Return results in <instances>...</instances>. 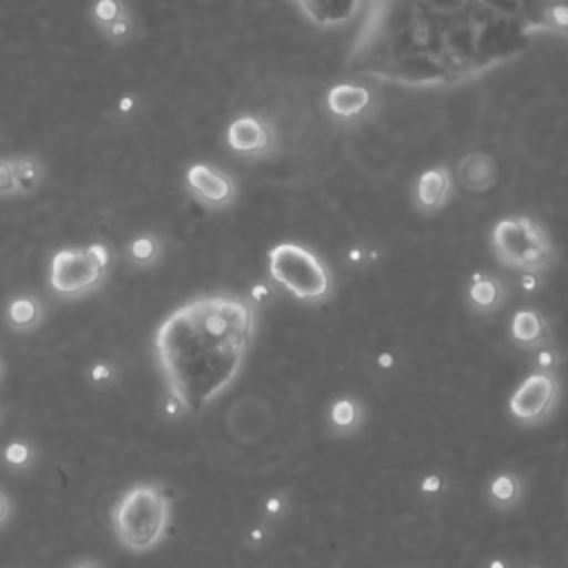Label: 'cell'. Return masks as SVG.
<instances>
[{
	"mask_svg": "<svg viewBox=\"0 0 568 568\" xmlns=\"http://www.w3.org/2000/svg\"><path fill=\"white\" fill-rule=\"evenodd\" d=\"M171 521V499L158 484H135L124 490L111 508V528L118 541L133 550L155 548Z\"/></svg>",
	"mask_w": 568,
	"mask_h": 568,
	"instance_id": "3957f363",
	"label": "cell"
},
{
	"mask_svg": "<svg viewBox=\"0 0 568 568\" xmlns=\"http://www.w3.org/2000/svg\"><path fill=\"white\" fill-rule=\"evenodd\" d=\"M501 291L499 286L495 284V280H481L477 275V280H473V286H470V302L473 306H477L479 311H488L497 304Z\"/></svg>",
	"mask_w": 568,
	"mask_h": 568,
	"instance_id": "d6986e66",
	"label": "cell"
},
{
	"mask_svg": "<svg viewBox=\"0 0 568 568\" xmlns=\"http://www.w3.org/2000/svg\"><path fill=\"white\" fill-rule=\"evenodd\" d=\"M510 335L519 346H526V348L539 346L544 342V335H546V326H544L541 315L535 313V311H528V308L517 311L513 322H510Z\"/></svg>",
	"mask_w": 568,
	"mask_h": 568,
	"instance_id": "4fadbf2b",
	"label": "cell"
},
{
	"mask_svg": "<svg viewBox=\"0 0 568 568\" xmlns=\"http://www.w3.org/2000/svg\"><path fill=\"white\" fill-rule=\"evenodd\" d=\"M488 501L497 508V510H510L515 508L521 497H524V481L517 473L513 470H501L497 475L490 477L488 481Z\"/></svg>",
	"mask_w": 568,
	"mask_h": 568,
	"instance_id": "8fae6325",
	"label": "cell"
},
{
	"mask_svg": "<svg viewBox=\"0 0 568 568\" xmlns=\"http://www.w3.org/2000/svg\"><path fill=\"white\" fill-rule=\"evenodd\" d=\"M124 255H126V260L133 266L149 268V266L160 262V257H162V242L153 233H140V235L129 240V244L124 248Z\"/></svg>",
	"mask_w": 568,
	"mask_h": 568,
	"instance_id": "5bb4252c",
	"label": "cell"
},
{
	"mask_svg": "<svg viewBox=\"0 0 568 568\" xmlns=\"http://www.w3.org/2000/svg\"><path fill=\"white\" fill-rule=\"evenodd\" d=\"M44 317V308L42 302L36 295H16L7 308H4V322L11 331L24 333V331H33L40 326Z\"/></svg>",
	"mask_w": 568,
	"mask_h": 568,
	"instance_id": "30bf717a",
	"label": "cell"
},
{
	"mask_svg": "<svg viewBox=\"0 0 568 568\" xmlns=\"http://www.w3.org/2000/svg\"><path fill=\"white\" fill-rule=\"evenodd\" d=\"M493 246L501 262L532 275L552 260V246L544 229L528 217L501 220L493 231Z\"/></svg>",
	"mask_w": 568,
	"mask_h": 568,
	"instance_id": "8992f818",
	"label": "cell"
},
{
	"mask_svg": "<svg viewBox=\"0 0 568 568\" xmlns=\"http://www.w3.org/2000/svg\"><path fill=\"white\" fill-rule=\"evenodd\" d=\"M535 362H537L539 371L552 373L557 368V364H559V355L555 351H550V348H539L537 355H535Z\"/></svg>",
	"mask_w": 568,
	"mask_h": 568,
	"instance_id": "cb8c5ba5",
	"label": "cell"
},
{
	"mask_svg": "<svg viewBox=\"0 0 568 568\" xmlns=\"http://www.w3.org/2000/svg\"><path fill=\"white\" fill-rule=\"evenodd\" d=\"M69 568H102V566L95 559H80V561L71 564Z\"/></svg>",
	"mask_w": 568,
	"mask_h": 568,
	"instance_id": "f546056e",
	"label": "cell"
},
{
	"mask_svg": "<svg viewBox=\"0 0 568 568\" xmlns=\"http://www.w3.org/2000/svg\"><path fill=\"white\" fill-rule=\"evenodd\" d=\"M0 375H2V364H0Z\"/></svg>",
	"mask_w": 568,
	"mask_h": 568,
	"instance_id": "e575fe53",
	"label": "cell"
},
{
	"mask_svg": "<svg viewBox=\"0 0 568 568\" xmlns=\"http://www.w3.org/2000/svg\"><path fill=\"white\" fill-rule=\"evenodd\" d=\"M126 11L129 7L124 0H93L89 9V18L98 31H104L111 22H115Z\"/></svg>",
	"mask_w": 568,
	"mask_h": 568,
	"instance_id": "ac0fdd59",
	"label": "cell"
},
{
	"mask_svg": "<svg viewBox=\"0 0 568 568\" xmlns=\"http://www.w3.org/2000/svg\"><path fill=\"white\" fill-rule=\"evenodd\" d=\"M486 568H510V561L504 559V557H493V559L486 564Z\"/></svg>",
	"mask_w": 568,
	"mask_h": 568,
	"instance_id": "f1b7e54d",
	"label": "cell"
},
{
	"mask_svg": "<svg viewBox=\"0 0 568 568\" xmlns=\"http://www.w3.org/2000/svg\"><path fill=\"white\" fill-rule=\"evenodd\" d=\"M559 399V379L555 373L535 371L530 373L510 395L508 413L524 426L544 424Z\"/></svg>",
	"mask_w": 568,
	"mask_h": 568,
	"instance_id": "52a82bcc",
	"label": "cell"
},
{
	"mask_svg": "<svg viewBox=\"0 0 568 568\" xmlns=\"http://www.w3.org/2000/svg\"><path fill=\"white\" fill-rule=\"evenodd\" d=\"M268 273L291 295L315 302L328 295L331 275L326 264L308 248L282 242L268 251Z\"/></svg>",
	"mask_w": 568,
	"mask_h": 568,
	"instance_id": "5b68a950",
	"label": "cell"
},
{
	"mask_svg": "<svg viewBox=\"0 0 568 568\" xmlns=\"http://www.w3.org/2000/svg\"><path fill=\"white\" fill-rule=\"evenodd\" d=\"M442 488H444V479H442V475H437V473L424 475L422 481H419V493H422V495H428V497L442 493Z\"/></svg>",
	"mask_w": 568,
	"mask_h": 568,
	"instance_id": "d4e9b609",
	"label": "cell"
},
{
	"mask_svg": "<svg viewBox=\"0 0 568 568\" xmlns=\"http://www.w3.org/2000/svg\"><path fill=\"white\" fill-rule=\"evenodd\" d=\"M339 102H342V106H337L335 113L351 115V113H357L368 102V93L364 89H359V87L342 84V87L331 91V106H335Z\"/></svg>",
	"mask_w": 568,
	"mask_h": 568,
	"instance_id": "e0dca14e",
	"label": "cell"
},
{
	"mask_svg": "<svg viewBox=\"0 0 568 568\" xmlns=\"http://www.w3.org/2000/svg\"><path fill=\"white\" fill-rule=\"evenodd\" d=\"M133 31H135V22H133L131 11H126V13L120 16L115 22H111V24L102 31V36H104L111 44H124V42L131 40Z\"/></svg>",
	"mask_w": 568,
	"mask_h": 568,
	"instance_id": "ffe728a7",
	"label": "cell"
},
{
	"mask_svg": "<svg viewBox=\"0 0 568 568\" xmlns=\"http://www.w3.org/2000/svg\"><path fill=\"white\" fill-rule=\"evenodd\" d=\"M13 169H16V182H18V193L20 195L33 193L42 184L44 166L38 158H33V155L13 158Z\"/></svg>",
	"mask_w": 568,
	"mask_h": 568,
	"instance_id": "2e32d148",
	"label": "cell"
},
{
	"mask_svg": "<svg viewBox=\"0 0 568 568\" xmlns=\"http://www.w3.org/2000/svg\"><path fill=\"white\" fill-rule=\"evenodd\" d=\"M271 142V133L266 124L255 115H240L226 129V144L231 151L242 155L262 153Z\"/></svg>",
	"mask_w": 568,
	"mask_h": 568,
	"instance_id": "9c48e42d",
	"label": "cell"
},
{
	"mask_svg": "<svg viewBox=\"0 0 568 568\" xmlns=\"http://www.w3.org/2000/svg\"><path fill=\"white\" fill-rule=\"evenodd\" d=\"M186 189L191 191V195L211 209H220L233 202L235 197V182L220 169L211 166V164H191L186 169L184 175Z\"/></svg>",
	"mask_w": 568,
	"mask_h": 568,
	"instance_id": "ba28073f",
	"label": "cell"
},
{
	"mask_svg": "<svg viewBox=\"0 0 568 568\" xmlns=\"http://www.w3.org/2000/svg\"><path fill=\"white\" fill-rule=\"evenodd\" d=\"M268 295H271V291H268V288H266V286H255V288H253V297H255V300H257V302H262V300H266V297H268Z\"/></svg>",
	"mask_w": 568,
	"mask_h": 568,
	"instance_id": "4dcf8cb0",
	"label": "cell"
},
{
	"mask_svg": "<svg viewBox=\"0 0 568 568\" xmlns=\"http://www.w3.org/2000/svg\"><path fill=\"white\" fill-rule=\"evenodd\" d=\"M448 193V175L444 169H428L417 182V197L426 206H437Z\"/></svg>",
	"mask_w": 568,
	"mask_h": 568,
	"instance_id": "9a60e30c",
	"label": "cell"
},
{
	"mask_svg": "<svg viewBox=\"0 0 568 568\" xmlns=\"http://www.w3.org/2000/svg\"><path fill=\"white\" fill-rule=\"evenodd\" d=\"M364 424V408L355 397H339L328 408V428L335 435H353Z\"/></svg>",
	"mask_w": 568,
	"mask_h": 568,
	"instance_id": "7c38bea8",
	"label": "cell"
},
{
	"mask_svg": "<svg viewBox=\"0 0 568 568\" xmlns=\"http://www.w3.org/2000/svg\"><path fill=\"white\" fill-rule=\"evenodd\" d=\"M266 537H268V530H266V526H264V524L253 526V528L248 530V535H246V539H248V544H251V546H260Z\"/></svg>",
	"mask_w": 568,
	"mask_h": 568,
	"instance_id": "484cf974",
	"label": "cell"
},
{
	"mask_svg": "<svg viewBox=\"0 0 568 568\" xmlns=\"http://www.w3.org/2000/svg\"><path fill=\"white\" fill-rule=\"evenodd\" d=\"M9 513H11V504H9V497L0 490V526L9 519Z\"/></svg>",
	"mask_w": 568,
	"mask_h": 568,
	"instance_id": "4316f807",
	"label": "cell"
},
{
	"mask_svg": "<svg viewBox=\"0 0 568 568\" xmlns=\"http://www.w3.org/2000/svg\"><path fill=\"white\" fill-rule=\"evenodd\" d=\"M535 33L568 36V0H377L359 47L384 75L457 82Z\"/></svg>",
	"mask_w": 568,
	"mask_h": 568,
	"instance_id": "6da1fadb",
	"label": "cell"
},
{
	"mask_svg": "<svg viewBox=\"0 0 568 568\" xmlns=\"http://www.w3.org/2000/svg\"><path fill=\"white\" fill-rule=\"evenodd\" d=\"M521 286H526V288H535V275H532V273L524 275V280H521Z\"/></svg>",
	"mask_w": 568,
	"mask_h": 568,
	"instance_id": "d6a6232c",
	"label": "cell"
},
{
	"mask_svg": "<svg viewBox=\"0 0 568 568\" xmlns=\"http://www.w3.org/2000/svg\"><path fill=\"white\" fill-rule=\"evenodd\" d=\"M526 568H539V566H526Z\"/></svg>",
	"mask_w": 568,
	"mask_h": 568,
	"instance_id": "836d02e7",
	"label": "cell"
},
{
	"mask_svg": "<svg viewBox=\"0 0 568 568\" xmlns=\"http://www.w3.org/2000/svg\"><path fill=\"white\" fill-rule=\"evenodd\" d=\"M286 506H288L286 497H284L282 493H273V495H268V497L264 499V504H262V515H264V519H268V521L280 519V517L286 513Z\"/></svg>",
	"mask_w": 568,
	"mask_h": 568,
	"instance_id": "603a6c76",
	"label": "cell"
},
{
	"mask_svg": "<svg viewBox=\"0 0 568 568\" xmlns=\"http://www.w3.org/2000/svg\"><path fill=\"white\" fill-rule=\"evenodd\" d=\"M377 364H379V368H393L395 357H393L390 353H382V355L377 357Z\"/></svg>",
	"mask_w": 568,
	"mask_h": 568,
	"instance_id": "83f0119b",
	"label": "cell"
},
{
	"mask_svg": "<svg viewBox=\"0 0 568 568\" xmlns=\"http://www.w3.org/2000/svg\"><path fill=\"white\" fill-rule=\"evenodd\" d=\"M31 457H33V450H31V446L24 444V442H11V444L4 448V459H7V464H11V466H24V464L31 462Z\"/></svg>",
	"mask_w": 568,
	"mask_h": 568,
	"instance_id": "7402d4cb",
	"label": "cell"
},
{
	"mask_svg": "<svg viewBox=\"0 0 568 568\" xmlns=\"http://www.w3.org/2000/svg\"><path fill=\"white\" fill-rule=\"evenodd\" d=\"M93 377H95V379H109V368H106V366H102V364H100V366H95Z\"/></svg>",
	"mask_w": 568,
	"mask_h": 568,
	"instance_id": "1f68e13d",
	"label": "cell"
},
{
	"mask_svg": "<svg viewBox=\"0 0 568 568\" xmlns=\"http://www.w3.org/2000/svg\"><path fill=\"white\" fill-rule=\"evenodd\" d=\"M111 266V248L102 242L60 248L49 262V286L62 297H80L95 291Z\"/></svg>",
	"mask_w": 568,
	"mask_h": 568,
	"instance_id": "277c9868",
	"label": "cell"
},
{
	"mask_svg": "<svg viewBox=\"0 0 568 568\" xmlns=\"http://www.w3.org/2000/svg\"><path fill=\"white\" fill-rule=\"evenodd\" d=\"M9 195H20L13 158H0V197H9Z\"/></svg>",
	"mask_w": 568,
	"mask_h": 568,
	"instance_id": "44dd1931",
	"label": "cell"
},
{
	"mask_svg": "<svg viewBox=\"0 0 568 568\" xmlns=\"http://www.w3.org/2000/svg\"><path fill=\"white\" fill-rule=\"evenodd\" d=\"M253 333L251 304L226 293L193 297L160 322L153 353L180 413H200L235 382Z\"/></svg>",
	"mask_w": 568,
	"mask_h": 568,
	"instance_id": "7a4b0ae2",
	"label": "cell"
}]
</instances>
